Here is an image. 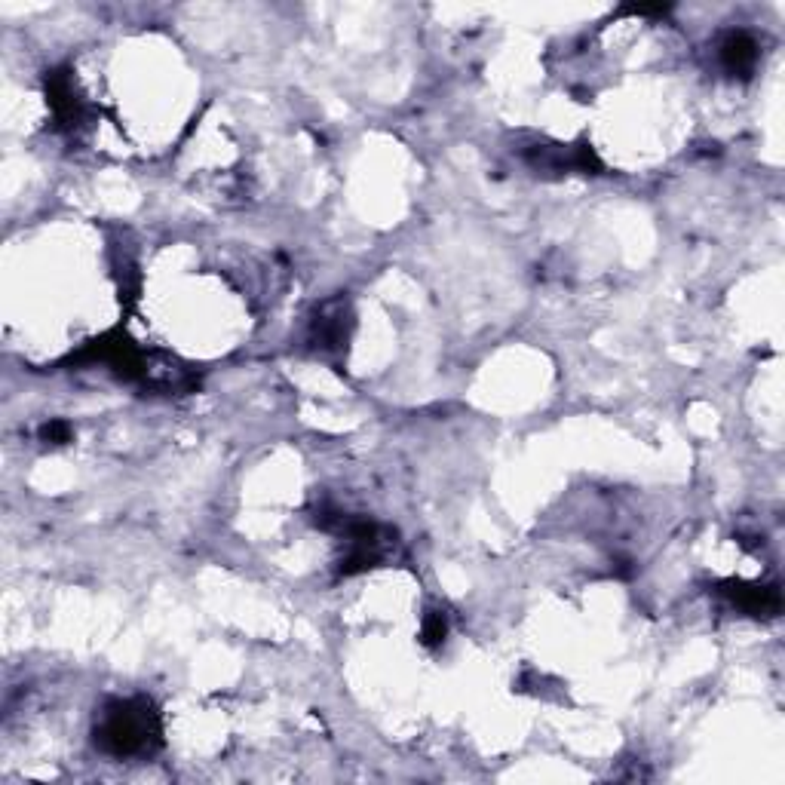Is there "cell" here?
I'll use <instances>...</instances> for the list:
<instances>
[{"label": "cell", "instance_id": "6da1fadb", "mask_svg": "<svg viewBox=\"0 0 785 785\" xmlns=\"http://www.w3.org/2000/svg\"><path fill=\"white\" fill-rule=\"evenodd\" d=\"M157 736V721L148 703H117L105 712L99 727V743L111 755H135L148 752Z\"/></svg>", "mask_w": 785, "mask_h": 785}, {"label": "cell", "instance_id": "7a4b0ae2", "mask_svg": "<svg viewBox=\"0 0 785 785\" xmlns=\"http://www.w3.org/2000/svg\"><path fill=\"white\" fill-rule=\"evenodd\" d=\"M718 56L730 74H749L758 62V43L746 31H730L718 46Z\"/></svg>", "mask_w": 785, "mask_h": 785}, {"label": "cell", "instance_id": "3957f363", "mask_svg": "<svg viewBox=\"0 0 785 785\" xmlns=\"http://www.w3.org/2000/svg\"><path fill=\"white\" fill-rule=\"evenodd\" d=\"M730 598L749 614H776L779 611V592L770 586H733L727 589Z\"/></svg>", "mask_w": 785, "mask_h": 785}, {"label": "cell", "instance_id": "277c9868", "mask_svg": "<svg viewBox=\"0 0 785 785\" xmlns=\"http://www.w3.org/2000/svg\"><path fill=\"white\" fill-rule=\"evenodd\" d=\"M445 638V617L442 614H430L424 623V641L427 644H439Z\"/></svg>", "mask_w": 785, "mask_h": 785}]
</instances>
